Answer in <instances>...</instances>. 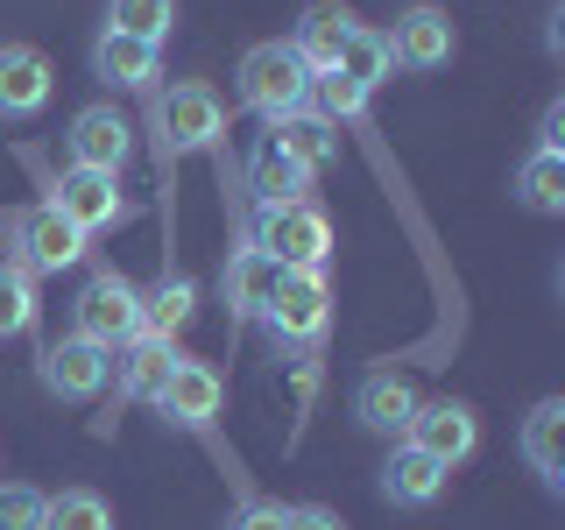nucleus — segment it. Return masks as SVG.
Returning a JSON list of instances; mask_svg holds the SVG:
<instances>
[{"label": "nucleus", "instance_id": "obj_1", "mask_svg": "<svg viewBox=\"0 0 565 530\" xmlns=\"http://www.w3.org/2000/svg\"><path fill=\"white\" fill-rule=\"evenodd\" d=\"M255 247L276 262V269H326V255H332V220H326L311 199L262 205V212H255Z\"/></svg>", "mask_w": 565, "mask_h": 530}, {"label": "nucleus", "instance_id": "obj_2", "mask_svg": "<svg viewBox=\"0 0 565 530\" xmlns=\"http://www.w3.org/2000/svg\"><path fill=\"white\" fill-rule=\"evenodd\" d=\"M241 106H255L262 120H282V114H305L311 106V71L290 43H255L241 57Z\"/></svg>", "mask_w": 565, "mask_h": 530}, {"label": "nucleus", "instance_id": "obj_3", "mask_svg": "<svg viewBox=\"0 0 565 530\" xmlns=\"http://www.w3.org/2000/svg\"><path fill=\"white\" fill-rule=\"evenodd\" d=\"M226 135V106L212 85H170L163 99H156V149H163V170L177 156H199L212 141Z\"/></svg>", "mask_w": 565, "mask_h": 530}, {"label": "nucleus", "instance_id": "obj_4", "mask_svg": "<svg viewBox=\"0 0 565 530\" xmlns=\"http://www.w3.org/2000/svg\"><path fill=\"white\" fill-rule=\"evenodd\" d=\"M262 326H269L276 353L282 347H318L332 326V290H326V269H282L269 311H262Z\"/></svg>", "mask_w": 565, "mask_h": 530}, {"label": "nucleus", "instance_id": "obj_5", "mask_svg": "<svg viewBox=\"0 0 565 530\" xmlns=\"http://www.w3.org/2000/svg\"><path fill=\"white\" fill-rule=\"evenodd\" d=\"M0 226H8V241H14V269H29V276L35 269L57 276V269H71V262H85V241H93V234H78L57 205H22Z\"/></svg>", "mask_w": 565, "mask_h": 530}, {"label": "nucleus", "instance_id": "obj_6", "mask_svg": "<svg viewBox=\"0 0 565 530\" xmlns=\"http://www.w3.org/2000/svg\"><path fill=\"white\" fill-rule=\"evenodd\" d=\"M71 311H78V332H85L93 347H106V353L128 347L135 332H141V290H135L120 269L85 276V290H78V305H71Z\"/></svg>", "mask_w": 565, "mask_h": 530}, {"label": "nucleus", "instance_id": "obj_7", "mask_svg": "<svg viewBox=\"0 0 565 530\" xmlns=\"http://www.w3.org/2000/svg\"><path fill=\"white\" fill-rule=\"evenodd\" d=\"M50 205L64 212L78 234H99V226H120L128 220V199H120V177L114 170H85V163H71L57 177V191H50Z\"/></svg>", "mask_w": 565, "mask_h": 530}, {"label": "nucleus", "instance_id": "obj_8", "mask_svg": "<svg viewBox=\"0 0 565 530\" xmlns=\"http://www.w3.org/2000/svg\"><path fill=\"white\" fill-rule=\"evenodd\" d=\"M106 375H114V353L93 347L85 332L43 347V389H50V396H64V403H93L99 389H106Z\"/></svg>", "mask_w": 565, "mask_h": 530}, {"label": "nucleus", "instance_id": "obj_9", "mask_svg": "<svg viewBox=\"0 0 565 530\" xmlns=\"http://www.w3.org/2000/svg\"><path fill=\"white\" fill-rule=\"evenodd\" d=\"M403 438H411L417 453H431L438 467L452 474L459 459L481 446V417H473L467 403H417V417H411V432H403Z\"/></svg>", "mask_w": 565, "mask_h": 530}, {"label": "nucleus", "instance_id": "obj_10", "mask_svg": "<svg viewBox=\"0 0 565 530\" xmlns=\"http://www.w3.org/2000/svg\"><path fill=\"white\" fill-rule=\"evenodd\" d=\"M50 85L57 71L35 43H0V120H29L50 106Z\"/></svg>", "mask_w": 565, "mask_h": 530}, {"label": "nucleus", "instance_id": "obj_11", "mask_svg": "<svg viewBox=\"0 0 565 530\" xmlns=\"http://www.w3.org/2000/svg\"><path fill=\"white\" fill-rule=\"evenodd\" d=\"M220 375H212L205 361H191V353H177V368H170V382L156 389V411H163L170 424H184V432H205L212 417H220Z\"/></svg>", "mask_w": 565, "mask_h": 530}, {"label": "nucleus", "instance_id": "obj_12", "mask_svg": "<svg viewBox=\"0 0 565 530\" xmlns=\"http://www.w3.org/2000/svg\"><path fill=\"white\" fill-rule=\"evenodd\" d=\"M71 163H85V170H114L135 156V128L114 114V106H85V114H71Z\"/></svg>", "mask_w": 565, "mask_h": 530}, {"label": "nucleus", "instance_id": "obj_13", "mask_svg": "<svg viewBox=\"0 0 565 530\" xmlns=\"http://www.w3.org/2000/svg\"><path fill=\"white\" fill-rule=\"evenodd\" d=\"M388 57H396L403 71H438L452 64V22L438 8H411L396 22V35H388Z\"/></svg>", "mask_w": 565, "mask_h": 530}, {"label": "nucleus", "instance_id": "obj_14", "mask_svg": "<svg viewBox=\"0 0 565 530\" xmlns=\"http://www.w3.org/2000/svg\"><path fill=\"white\" fill-rule=\"evenodd\" d=\"M220 283H226V311H234V318H262V311H269V297H276V283H282V269L262 255L255 241H241L234 255H226V276Z\"/></svg>", "mask_w": 565, "mask_h": 530}, {"label": "nucleus", "instance_id": "obj_15", "mask_svg": "<svg viewBox=\"0 0 565 530\" xmlns=\"http://www.w3.org/2000/svg\"><path fill=\"white\" fill-rule=\"evenodd\" d=\"M156 71H163V50L156 43H135V35H114V29L93 43V78L120 85V93H149Z\"/></svg>", "mask_w": 565, "mask_h": 530}, {"label": "nucleus", "instance_id": "obj_16", "mask_svg": "<svg viewBox=\"0 0 565 530\" xmlns=\"http://www.w3.org/2000/svg\"><path fill=\"white\" fill-rule=\"evenodd\" d=\"M353 417L367 424V432H388V438H403L411 432V417H417V389L403 382V375H367L361 389H353Z\"/></svg>", "mask_w": 565, "mask_h": 530}, {"label": "nucleus", "instance_id": "obj_17", "mask_svg": "<svg viewBox=\"0 0 565 530\" xmlns=\"http://www.w3.org/2000/svg\"><path fill=\"white\" fill-rule=\"evenodd\" d=\"M353 29H361V22H353L347 8H332V0H311L305 22H297V43H290V50L305 57V71L318 78V71L340 64V50H347V35H353Z\"/></svg>", "mask_w": 565, "mask_h": 530}, {"label": "nucleus", "instance_id": "obj_18", "mask_svg": "<svg viewBox=\"0 0 565 530\" xmlns=\"http://www.w3.org/2000/svg\"><path fill=\"white\" fill-rule=\"evenodd\" d=\"M438 488H446V467H438L431 453H417L411 438H403V446L382 459V495H388V502L424 509V502H438Z\"/></svg>", "mask_w": 565, "mask_h": 530}, {"label": "nucleus", "instance_id": "obj_19", "mask_svg": "<svg viewBox=\"0 0 565 530\" xmlns=\"http://www.w3.org/2000/svg\"><path fill=\"white\" fill-rule=\"evenodd\" d=\"M170 368H177V347H170V340H149V332H135V340L120 347V368H114V382H120V396H141V403H156V389L170 382Z\"/></svg>", "mask_w": 565, "mask_h": 530}, {"label": "nucleus", "instance_id": "obj_20", "mask_svg": "<svg viewBox=\"0 0 565 530\" xmlns=\"http://www.w3.org/2000/svg\"><path fill=\"white\" fill-rule=\"evenodd\" d=\"M523 459L544 474V488L565 481V403L558 396H544L537 411L523 417Z\"/></svg>", "mask_w": 565, "mask_h": 530}, {"label": "nucleus", "instance_id": "obj_21", "mask_svg": "<svg viewBox=\"0 0 565 530\" xmlns=\"http://www.w3.org/2000/svg\"><path fill=\"white\" fill-rule=\"evenodd\" d=\"M247 191H255V205H290V199H305V191H311V170L290 163L276 141H262V149L247 156Z\"/></svg>", "mask_w": 565, "mask_h": 530}, {"label": "nucleus", "instance_id": "obj_22", "mask_svg": "<svg viewBox=\"0 0 565 530\" xmlns=\"http://www.w3.org/2000/svg\"><path fill=\"white\" fill-rule=\"evenodd\" d=\"M269 141H276L282 156H290V163H305V170H326L332 156H340V135H332L326 120L311 114V106H305V114H282V120H269Z\"/></svg>", "mask_w": 565, "mask_h": 530}, {"label": "nucleus", "instance_id": "obj_23", "mask_svg": "<svg viewBox=\"0 0 565 530\" xmlns=\"http://www.w3.org/2000/svg\"><path fill=\"white\" fill-rule=\"evenodd\" d=\"M191 305H199L191 276H184V269H170L163 283H156V290H141V332H149V340H170V332L191 318Z\"/></svg>", "mask_w": 565, "mask_h": 530}, {"label": "nucleus", "instance_id": "obj_24", "mask_svg": "<svg viewBox=\"0 0 565 530\" xmlns=\"http://www.w3.org/2000/svg\"><path fill=\"white\" fill-rule=\"evenodd\" d=\"M170 22H177V0H114L106 8V29L114 35H135V43H156V50H163Z\"/></svg>", "mask_w": 565, "mask_h": 530}, {"label": "nucleus", "instance_id": "obj_25", "mask_svg": "<svg viewBox=\"0 0 565 530\" xmlns=\"http://www.w3.org/2000/svg\"><path fill=\"white\" fill-rule=\"evenodd\" d=\"M388 64H396V57H388V35L361 22V29L347 35V50H340V64H332V71H347L353 85H367V93H375V85L388 78Z\"/></svg>", "mask_w": 565, "mask_h": 530}, {"label": "nucleus", "instance_id": "obj_26", "mask_svg": "<svg viewBox=\"0 0 565 530\" xmlns=\"http://www.w3.org/2000/svg\"><path fill=\"white\" fill-rule=\"evenodd\" d=\"M43 530H114V509L93 488H64V495H43Z\"/></svg>", "mask_w": 565, "mask_h": 530}, {"label": "nucleus", "instance_id": "obj_27", "mask_svg": "<svg viewBox=\"0 0 565 530\" xmlns=\"http://www.w3.org/2000/svg\"><path fill=\"white\" fill-rule=\"evenodd\" d=\"M311 114L326 120V128L361 120V114H367V85H353L347 71H318V78H311Z\"/></svg>", "mask_w": 565, "mask_h": 530}, {"label": "nucleus", "instance_id": "obj_28", "mask_svg": "<svg viewBox=\"0 0 565 530\" xmlns=\"http://www.w3.org/2000/svg\"><path fill=\"white\" fill-rule=\"evenodd\" d=\"M516 199L530 212H565V156H530L516 170Z\"/></svg>", "mask_w": 565, "mask_h": 530}, {"label": "nucleus", "instance_id": "obj_29", "mask_svg": "<svg viewBox=\"0 0 565 530\" xmlns=\"http://www.w3.org/2000/svg\"><path fill=\"white\" fill-rule=\"evenodd\" d=\"M29 326H35V283H29V269L0 262V340H8V332H29Z\"/></svg>", "mask_w": 565, "mask_h": 530}, {"label": "nucleus", "instance_id": "obj_30", "mask_svg": "<svg viewBox=\"0 0 565 530\" xmlns=\"http://www.w3.org/2000/svg\"><path fill=\"white\" fill-rule=\"evenodd\" d=\"M0 530H43V495L22 488V481H8V488H0Z\"/></svg>", "mask_w": 565, "mask_h": 530}, {"label": "nucleus", "instance_id": "obj_31", "mask_svg": "<svg viewBox=\"0 0 565 530\" xmlns=\"http://www.w3.org/2000/svg\"><path fill=\"white\" fill-rule=\"evenodd\" d=\"M226 530H290V509H282V502H247Z\"/></svg>", "mask_w": 565, "mask_h": 530}, {"label": "nucleus", "instance_id": "obj_32", "mask_svg": "<svg viewBox=\"0 0 565 530\" xmlns=\"http://www.w3.org/2000/svg\"><path fill=\"white\" fill-rule=\"evenodd\" d=\"M537 156H565V99L544 106V120H537Z\"/></svg>", "mask_w": 565, "mask_h": 530}, {"label": "nucleus", "instance_id": "obj_33", "mask_svg": "<svg viewBox=\"0 0 565 530\" xmlns=\"http://www.w3.org/2000/svg\"><path fill=\"white\" fill-rule=\"evenodd\" d=\"M290 530H347V523L332 517L326 502H297V509H290Z\"/></svg>", "mask_w": 565, "mask_h": 530}]
</instances>
